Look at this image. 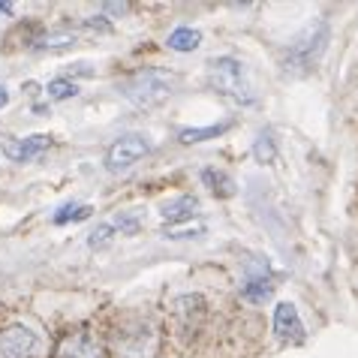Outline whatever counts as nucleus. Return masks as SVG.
<instances>
[{
    "mask_svg": "<svg viewBox=\"0 0 358 358\" xmlns=\"http://www.w3.org/2000/svg\"><path fill=\"white\" fill-rule=\"evenodd\" d=\"M112 238H115V226L112 223H103V226H96L91 238H87V244H91V250H103V247L112 244Z\"/></svg>",
    "mask_w": 358,
    "mask_h": 358,
    "instance_id": "19",
    "label": "nucleus"
},
{
    "mask_svg": "<svg viewBox=\"0 0 358 358\" xmlns=\"http://www.w3.org/2000/svg\"><path fill=\"white\" fill-rule=\"evenodd\" d=\"M0 13L9 15V13H13V3H6V0H3V3H0Z\"/></svg>",
    "mask_w": 358,
    "mask_h": 358,
    "instance_id": "22",
    "label": "nucleus"
},
{
    "mask_svg": "<svg viewBox=\"0 0 358 358\" xmlns=\"http://www.w3.org/2000/svg\"><path fill=\"white\" fill-rule=\"evenodd\" d=\"M229 127H232V121H223L214 127H187V130L178 133V138H181L184 145H196V142H208V138H220Z\"/></svg>",
    "mask_w": 358,
    "mask_h": 358,
    "instance_id": "12",
    "label": "nucleus"
},
{
    "mask_svg": "<svg viewBox=\"0 0 358 358\" xmlns=\"http://www.w3.org/2000/svg\"><path fill=\"white\" fill-rule=\"evenodd\" d=\"M208 85L220 96L232 99L238 106L253 103V91H250V85H247L244 66H241V61H235V57H217V61L208 64Z\"/></svg>",
    "mask_w": 358,
    "mask_h": 358,
    "instance_id": "3",
    "label": "nucleus"
},
{
    "mask_svg": "<svg viewBox=\"0 0 358 358\" xmlns=\"http://www.w3.org/2000/svg\"><path fill=\"white\" fill-rule=\"evenodd\" d=\"M69 45H76V34H69V31L45 34V36L36 43V48H48V52H57V48H69Z\"/></svg>",
    "mask_w": 358,
    "mask_h": 358,
    "instance_id": "16",
    "label": "nucleus"
},
{
    "mask_svg": "<svg viewBox=\"0 0 358 358\" xmlns=\"http://www.w3.org/2000/svg\"><path fill=\"white\" fill-rule=\"evenodd\" d=\"M202 184H205L214 196H220V199L235 196V181L223 172V169H205V172H202Z\"/></svg>",
    "mask_w": 358,
    "mask_h": 358,
    "instance_id": "10",
    "label": "nucleus"
},
{
    "mask_svg": "<svg viewBox=\"0 0 358 358\" xmlns=\"http://www.w3.org/2000/svg\"><path fill=\"white\" fill-rule=\"evenodd\" d=\"M193 235H205V226H193V229H169L166 238H172V241H178V238H193Z\"/></svg>",
    "mask_w": 358,
    "mask_h": 358,
    "instance_id": "20",
    "label": "nucleus"
},
{
    "mask_svg": "<svg viewBox=\"0 0 358 358\" xmlns=\"http://www.w3.org/2000/svg\"><path fill=\"white\" fill-rule=\"evenodd\" d=\"M148 151H151V142H148L145 136H138V133L121 136V138H117V142L106 151V169H108L112 175H121V172H127V169H133Z\"/></svg>",
    "mask_w": 358,
    "mask_h": 358,
    "instance_id": "4",
    "label": "nucleus"
},
{
    "mask_svg": "<svg viewBox=\"0 0 358 358\" xmlns=\"http://www.w3.org/2000/svg\"><path fill=\"white\" fill-rule=\"evenodd\" d=\"M253 154H256V160H259V163H274L277 148H274L271 133H259V138L253 142Z\"/></svg>",
    "mask_w": 358,
    "mask_h": 358,
    "instance_id": "17",
    "label": "nucleus"
},
{
    "mask_svg": "<svg viewBox=\"0 0 358 358\" xmlns=\"http://www.w3.org/2000/svg\"><path fill=\"white\" fill-rule=\"evenodd\" d=\"M6 103H9V94H6V91H3V87H0V108H3V106H6Z\"/></svg>",
    "mask_w": 358,
    "mask_h": 358,
    "instance_id": "21",
    "label": "nucleus"
},
{
    "mask_svg": "<svg viewBox=\"0 0 358 358\" xmlns=\"http://www.w3.org/2000/svg\"><path fill=\"white\" fill-rule=\"evenodd\" d=\"M166 45L172 48V52H196V48L202 45V34H199L196 27H178V31L169 34Z\"/></svg>",
    "mask_w": 358,
    "mask_h": 358,
    "instance_id": "11",
    "label": "nucleus"
},
{
    "mask_svg": "<svg viewBox=\"0 0 358 358\" xmlns=\"http://www.w3.org/2000/svg\"><path fill=\"white\" fill-rule=\"evenodd\" d=\"M274 331L283 343H301L304 341V322H301V316H298L295 304L280 301L274 307Z\"/></svg>",
    "mask_w": 358,
    "mask_h": 358,
    "instance_id": "7",
    "label": "nucleus"
},
{
    "mask_svg": "<svg viewBox=\"0 0 358 358\" xmlns=\"http://www.w3.org/2000/svg\"><path fill=\"white\" fill-rule=\"evenodd\" d=\"M142 220H145V211L142 208H133V211H121L115 217V232H121V235H136L138 229H142Z\"/></svg>",
    "mask_w": 358,
    "mask_h": 358,
    "instance_id": "13",
    "label": "nucleus"
},
{
    "mask_svg": "<svg viewBox=\"0 0 358 358\" xmlns=\"http://www.w3.org/2000/svg\"><path fill=\"white\" fill-rule=\"evenodd\" d=\"M196 211H199V199L196 196H178V199H172V202H166L160 208V217H163V223L175 226L181 220H190Z\"/></svg>",
    "mask_w": 358,
    "mask_h": 358,
    "instance_id": "9",
    "label": "nucleus"
},
{
    "mask_svg": "<svg viewBox=\"0 0 358 358\" xmlns=\"http://www.w3.org/2000/svg\"><path fill=\"white\" fill-rule=\"evenodd\" d=\"M271 292H274V283L265 280V277H253V280H247L244 289H241V295L247 298V301H265Z\"/></svg>",
    "mask_w": 358,
    "mask_h": 358,
    "instance_id": "15",
    "label": "nucleus"
},
{
    "mask_svg": "<svg viewBox=\"0 0 358 358\" xmlns=\"http://www.w3.org/2000/svg\"><path fill=\"white\" fill-rule=\"evenodd\" d=\"M328 45V24L325 22H316L310 27H304L301 34H298L289 45H286L283 52V69L292 76H304L316 69L320 64V57Z\"/></svg>",
    "mask_w": 358,
    "mask_h": 358,
    "instance_id": "1",
    "label": "nucleus"
},
{
    "mask_svg": "<svg viewBox=\"0 0 358 358\" xmlns=\"http://www.w3.org/2000/svg\"><path fill=\"white\" fill-rule=\"evenodd\" d=\"M91 211H94V208H91V205H78V202H73V205H64V208H57V211H55V217H52V220H55L57 226H64V223L87 220V217H91Z\"/></svg>",
    "mask_w": 358,
    "mask_h": 358,
    "instance_id": "14",
    "label": "nucleus"
},
{
    "mask_svg": "<svg viewBox=\"0 0 358 358\" xmlns=\"http://www.w3.org/2000/svg\"><path fill=\"white\" fill-rule=\"evenodd\" d=\"M48 148H52V136L36 133V136H27V138H9L3 145V154L13 163H31L39 154H45Z\"/></svg>",
    "mask_w": 358,
    "mask_h": 358,
    "instance_id": "6",
    "label": "nucleus"
},
{
    "mask_svg": "<svg viewBox=\"0 0 358 358\" xmlns=\"http://www.w3.org/2000/svg\"><path fill=\"white\" fill-rule=\"evenodd\" d=\"M45 94H48V99H69L78 94V87H76V82H69V78H55V82H48Z\"/></svg>",
    "mask_w": 358,
    "mask_h": 358,
    "instance_id": "18",
    "label": "nucleus"
},
{
    "mask_svg": "<svg viewBox=\"0 0 358 358\" xmlns=\"http://www.w3.org/2000/svg\"><path fill=\"white\" fill-rule=\"evenodd\" d=\"M57 355L61 358H103V346H99L87 331H78L61 343Z\"/></svg>",
    "mask_w": 358,
    "mask_h": 358,
    "instance_id": "8",
    "label": "nucleus"
},
{
    "mask_svg": "<svg viewBox=\"0 0 358 358\" xmlns=\"http://www.w3.org/2000/svg\"><path fill=\"white\" fill-rule=\"evenodd\" d=\"M39 352V334L24 325H9L0 331V358H34Z\"/></svg>",
    "mask_w": 358,
    "mask_h": 358,
    "instance_id": "5",
    "label": "nucleus"
},
{
    "mask_svg": "<svg viewBox=\"0 0 358 358\" xmlns=\"http://www.w3.org/2000/svg\"><path fill=\"white\" fill-rule=\"evenodd\" d=\"M175 76L166 69H138L127 82H121V94L138 108H154L172 96Z\"/></svg>",
    "mask_w": 358,
    "mask_h": 358,
    "instance_id": "2",
    "label": "nucleus"
}]
</instances>
